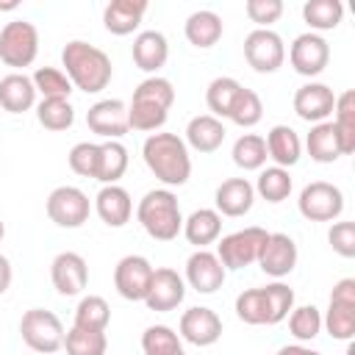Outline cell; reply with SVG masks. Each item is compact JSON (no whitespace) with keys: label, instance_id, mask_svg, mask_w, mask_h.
<instances>
[{"label":"cell","instance_id":"277c9868","mask_svg":"<svg viewBox=\"0 0 355 355\" xmlns=\"http://www.w3.org/2000/svg\"><path fill=\"white\" fill-rule=\"evenodd\" d=\"M136 219L144 227V233L155 241H172L183 230V214L178 194L172 189H150L139 205H136Z\"/></svg>","mask_w":355,"mask_h":355},{"label":"cell","instance_id":"f5cc1de1","mask_svg":"<svg viewBox=\"0 0 355 355\" xmlns=\"http://www.w3.org/2000/svg\"><path fill=\"white\" fill-rule=\"evenodd\" d=\"M17 6H19L17 0H8V3H0V11H14Z\"/></svg>","mask_w":355,"mask_h":355},{"label":"cell","instance_id":"b9f144b4","mask_svg":"<svg viewBox=\"0 0 355 355\" xmlns=\"http://www.w3.org/2000/svg\"><path fill=\"white\" fill-rule=\"evenodd\" d=\"M322 327L336 341H352V336H355V305L327 302V313L322 316Z\"/></svg>","mask_w":355,"mask_h":355},{"label":"cell","instance_id":"9a60e30c","mask_svg":"<svg viewBox=\"0 0 355 355\" xmlns=\"http://www.w3.org/2000/svg\"><path fill=\"white\" fill-rule=\"evenodd\" d=\"M291 105H294V114H297L302 122L319 125V122H327V119L333 116L336 92H333L327 83L308 80V83H302V86L294 92Z\"/></svg>","mask_w":355,"mask_h":355},{"label":"cell","instance_id":"7a4b0ae2","mask_svg":"<svg viewBox=\"0 0 355 355\" xmlns=\"http://www.w3.org/2000/svg\"><path fill=\"white\" fill-rule=\"evenodd\" d=\"M141 158L147 169L155 175V180L164 183V189L183 186L191 178V155L178 133H150L141 144Z\"/></svg>","mask_w":355,"mask_h":355},{"label":"cell","instance_id":"6da1fadb","mask_svg":"<svg viewBox=\"0 0 355 355\" xmlns=\"http://www.w3.org/2000/svg\"><path fill=\"white\" fill-rule=\"evenodd\" d=\"M61 67H64V75L69 78L72 89H80L86 94H100L111 83V75H114V64H111L108 53L83 39H72L64 44Z\"/></svg>","mask_w":355,"mask_h":355},{"label":"cell","instance_id":"d590c367","mask_svg":"<svg viewBox=\"0 0 355 355\" xmlns=\"http://www.w3.org/2000/svg\"><path fill=\"white\" fill-rule=\"evenodd\" d=\"M111 322V305L100 294H86L80 297L75 308V327L80 330H105Z\"/></svg>","mask_w":355,"mask_h":355},{"label":"cell","instance_id":"bcb514c9","mask_svg":"<svg viewBox=\"0 0 355 355\" xmlns=\"http://www.w3.org/2000/svg\"><path fill=\"white\" fill-rule=\"evenodd\" d=\"M97 155H100V144H94V141H78V144L69 150L67 161H69V169H72L75 175H80V178H94V175H97Z\"/></svg>","mask_w":355,"mask_h":355},{"label":"cell","instance_id":"f1b7e54d","mask_svg":"<svg viewBox=\"0 0 355 355\" xmlns=\"http://www.w3.org/2000/svg\"><path fill=\"white\" fill-rule=\"evenodd\" d=\"M333 128L341 144V155H352L355 153V92L347 89L341 94H336V105H333Z\"/></svg>","mask_w":355,"mask_h":355},{"label":"cell","instance_id":"484cf974","mask_svg":"<svg viewBox=\"0 0 355 355\" xmlns=\"http://www.w3.org/2000/svg\"><path fill=\"white\" fill-rule=\"evenodd\" d=\"M183 33L189 39V44H194L197 50H208L214 47L222 33H225V22L216 11L211 8H200V11H191L186 17V25H183Z\"/></svg>","mask_w":355,"mask_h":355},{"label":"cell","instance_id":"836d02e7","mask_svg":"<svg viewBox=\"0 0 355 355\" xmlns=\"http://www.w3.org/2000/svg\"><path fill=\"white\" fill-rule=\"evenodd\" d=\"M239 92H241V83H239L236 78H230V75L214 78V80L208 83V89H205V105H208L211 116L227 119V114H230V108H233Z\"/></svg>","mask_w":355,"mask_h":355},{"label":"cell","instance_id":"c3c4849f","mask_svg":"<svg viewBox=\"0 0 355 355\" xmlns=\"http://www.w3.org/2000/svg\"><path fill=\"white\" fill-rule=\"evenodd\" d=\"M327 241L336 255L355 258V222H333L327 230Z\"/></svg>","mask_w":355,"mask_h":355},{"label":"cell","instance_id":"3957f363","mask_svg":"<svg viewBox=\"0 0 355 355\" xmlns=\"http://www.w3.org/2000/svg\"><path fill=\"white\" fill-rule=\"evenodd\" d=\"M172 103H175V86H172V80H166L161 75L144 78L133 89V97L128 103V125H130V130L158 133L164 128L166 116H169Z\"/></svg>","mask_w":355,"mask_h":355},{"label":"cell","instance_id":"9c48e42d","mask_svg":"<svg viewBox=\"0 0 355 355\" xmlns=\"http://www.w3.org/2000/svg\"><path fill=\"white\" fill-rule=\"evenodd\" d=\"M297 208L308 222H336L344 211V191L336 183L313 180L302 186L297 197Z\"/></svg>","mask_w":355,"mask_h":355},{"label":"cell","instance_id":"52a82bcc","mask_svg":"<svg viewBox=\"0 0 355 355\" xmlns=\"http://www.w3.org/2000/svg\"><path fill=\"white\" fill-rule=\"evenodd\" d=\"M44 211H47V219L58 227H67V230H75V227H83L89 222V214H92V200L83 189L78 186H55L50 194H47V202H44Z\"/></svg>","mask_w":355,"mask_h":355},{"label":"cell","instance_id":"f907efd6","mask_svg":"<svg viewBox=\"0 0 355 355\" xmlns=\"http://www.w3.org/2000/svg\"><path fill=\"white\" fill-rule=\"evenodd\" d=\"M11 280H14V269H11V261H8V258L0 252V297L8 291Z\"/></svg>","mask_w":355,"mask_h":355},{"label":"cell","instance_id":"44dd1931","mask_svg":"<svg viewBox=\"0 0 355 355\" xmlns=\"http://www.w3.org/2000/svg\"><path fill=\"white\" fill-rule=\"evenodd\" d=\"M94 211L97 216L108 225V227H125L133 216V200H130V191L119 183H111V186H103L94 197Z\"/></svg>","mask_w":355,"mask_h":355},{"label":"cell","instance_id":"603a6c76","mask_svg":"<svg viewBox=\"0 0 355 355\" xmlns=\"http://www.w3.org/2000/svg\"><path fill=\"white\" fill-rule=\"evenodd\" d=\"M0 108L8 114H25L36 108V89H33L31 75L8 72L0 78Z\"/></svg>","mask_w":355,"mask_h":355},{"label":"cell","instance_id":"30bf717a","mask_svg":"<svg viewBox=\"0 0 355 355\" xmlns=\"http://www.w3.org/2000/svg\"><path fill=\"white\" fill-rule=\"evenodd\" d=\"M244 58L247 64L261 72V75H269V72H277L286 61V44H283V36L272 28H255L244 36Z\"/></svg>","mask_w":355,"mask_h":355},{"label":"cell","instance_id":"74e56055","mask_svg":"<svg viewBox=\"0 0 355 355\" xmlns=\"http://www.w3.org/2000/svg\"><path fill=\"white\" fill-rule=\"evenodd\" d=\"M288 319V333L297 338V344H308L322 333V311L316 305H294Z\"/></svg>","mask_w":355,"mask_h":355},{"label":"cell","instance_id":"ba28073f","mask_svg":"<svg viewBox=\"0 0 355 355\" xmlns=\"http://www.w3.org/2000/svg\"><path fill=\"white\" fill-rule=\"evenodd\" d=\"M269 230L258 227V225H250V227H241V230H233L227 236L219 239L216 244V258L222 261L225 269H244V266H252L258 261V252L266 241Z\"/></svg>","mask_w":355,"mask_h":355},{"label":"cell","instance_id":"4316f807","mask_svg":"<svg viewBox=\"0 0 355 355\" xmlns=\"http://www.w3.org/2000/svg\"><path fill=\"white\" fill-rule=\"evenodd\" d=\"M147 11V0H111L103 8V25L114 36H128L139 28Z\"/></svg>","mask_w":355,"mask_h":355},{"label":"cell","instance_id":"7bdbcfd3","mask_svg":"<svg viewBox=\"0 0 355 355\" xmlns=\"http://www.w3.org/2000/svg\"><path fill=\"white\" fill-rule=\"evenodd\" d=\"M141 349L144 355H172L183 349V341L169 324H150L141 333Z\"/></svg>","mask_w":355,"mask_h":355},{"label":"cell","instance_id":"4fadbf2b","mask_svg":"<svg viewBox=\"0 0 355 355\" xmlns=\"http://www.w3.org/2000/svg\"><path fill=\"white\" fill-rule=\"evenodd\" d=\"M86 125L103 141H119L130 130V125H128V103H122L116 97L92 103L89 111H86Z\"/></svg>","mask_w":355,"mask_h":355},{"label":"cell","instance_id":"f35d334b","mask_svg":"<svg viewBox=\"0 0 355 355\" xmlns=\"http://www.w3.org/2000/svg\"><path fill=\"white\" fill-rule=\"evenodd\" d=\"M64 349L67 355H105L108 352L105 330H80L72 324L64 333Z\"/></svg>","mask_w":355,"mask_h":355},{"label":"cell","instance_id":"7dc6e473","mask_svg":"<svg viewBox=\"0 0 355 355\" xmlns=\"http://www.w3.org/2000/svg\"><path fill=\"white\" fill-rule=\"evenodd\" d=\"M244 11L250 22H255L258 28H272L283 17V3L280 0H247Z\"/></svg>","mask_w":355,"mask_h":355},{"label":"cell","instance_id":"1f68e13d","mask_svg":"<svg viewBox=\"0 0 355 355\" xmlns=\"http://www.w3.org/2000/svg\"><path fill=\"white\" fill-rule=\"evenodd\" d=\"M252 189H255V194H258L261 200L277 205V202L288 200V194H291V189H294V180H291L288 169L272 164V166L258 169V180L252 183Z\"/></svg>","mask_w":355,"mask_h":355},{"label":"cell","instance_id":"11a10c76","mask_svg":"<svg viewBox=\"0 0 355 355\" xmlns=\"http://www.w3.org/2000/svg\"><path fill=\"white\" fill-rule=\"evenodd\" d=\"M172 355H186V349H180V352H172Z\"/></svg>","mask_w":355,"mask_h":355},{"label":"cell","instance_id":"2e32d148","mask_svg":"<svg viewBox=\"0 0 355 355\" xmlns=\"http://www.w3.org/2000/svg\"><path fill=\"white\" fill-rule=\"evenodd\" d=\"M227 269L222 266V261L216 258V252L211 250H194L186 258V286H191L197 294H214L225 286Z\"/></svg>","mask_w":355,"mask_h":355},{"label":"cell","instance_id":"5b68a950","mask_svg":"<svg viewBox=\"0 0 355 355\" xmlns=\"http://www.w3.org/2000/svg\"><path fill=\"white\" fill-rule=\"evenodd\" d=\"M64 324L61 319L47 308H31L19 319V336L28 349L39 355H53L64 347Z\"/></svg>","mask_w":355,"mask_h":355},{"label":"cell","instance_id":"60d3db41","mask_svg":"<svg viewBox=\"0 0 355 355\" xmlns=\"http://www.w3.org/2000/svg\"><path fill=\"white\" fill-rule=\"evenodd\" d=\"M266 297V324H280L294 308V288L286 286L283 280H275L269 286H261Z\"/></svg>","mask_w":355,"mask_h":355},{"label":"cell","instance_id":"83f0119b","mask_svg":"<svg viewBox=\"0 0 355 355\" xmlns=\"http://www.w3.org/2000/svg\"><path fill=\"white\" fill-rule=\"evenodd\" d=\"M180 233L197 250H208V244L219 241V236H222V216L214 208H197L183 219Z\"/></svg>","mask_w":355,"mask_h":355},{"label":"cell","instance_id":"7402d4cb","mask_svg":"<svg viewBox=\"0 0 355 355\" xmlns=\"http://www.w3.org/2000/svg\"><path fill=\"white\" fill-rule=\"evenodd\" d=\"M130 55H133V64L147 72V75H158V69L166 64L169 58V42L161 31H141L136 33L133 39V47H130Z\"/></svg>","mask_w":355,"mask_h":355},{"label":"cell","instance_id":"f546056e","mask_svg":"<svg viewBox=\"0 0 355 355\" xmlns=\"http://www.w3.org/2000/svg\"><path fill=\"white\" fill-rule=\"evenodd\" d=\"M305 150L316 164H333L341 158V144H338V136H336V128L330 119L311 125V130L305 136Z\"/></svg>","mask_w":355,"mask_h":355},{"label":"cell","instance_id":"ffe728a7","mask_svg":"<svg viewBox=\"0 0 355 355\" xmlns=\"http://www.w3.org/2000/svg\"><path fill=\"white\" fill-rule=\"evenodd\" d=\"M214 202H216V214L219 216H230L239 219L244 214H250L252 202H255V189L247 178H227L216 186L214 191Z\"/></svg>","mask_w":355,"mask_h":355},{"label":"cell","instance_id":"e575fe53","mask_svg":"<svg viewBox=\"0 0 355 355\" xmlns=\"http://www.w3.org/2000/svg\"><path fill=\"white\" fill-rule=\"evenodd\" d=\"M230 155H233V164L239 166V169H244V172H258V169H263L266 166V141H263V136H258V133H241L236 141H233V150H230Z\"/></svg>","mask_w":355,"mask_h":355},{"label":"cell","instance_id":"ab89813d","mask_svg":"<svg viewBox=\"0 0 355 355\" xmlns=\"http://www.w3.org/2000/svg\"><path fill=\"white\" fill-rule=\"evenodd\" d=\"M36 119L44 130L61 133L69 130L75 122V108L69 100H39L36 103Z\"/></svg>","mask_w":355,"mask_h":355},{"label":"cell","instance_id":"4dcf8cb0","mask_svg":"<svg viewBox=\"0 0 355 355\" xmlns=\"http://www.w3.org/2000/svg\"><path fill=\"white\" fill-rule=\"evenodd\" d=\"M128 147L122 141H100V155H97V175L94 180H100L103 186L119 183V178L128 172Z\"/></svg>","mask_w":355,"mask_h":355},{"label":"cell","instance_id":"d6986e66","mask_svg":"<svg viewBox=\"0 0 355 355\" xmlns=\"http://www.w3.org/2000/svg\"><path fill=\"white\" fill-rule=\"evenodd\" d=\"M183 300H186V280H183V275H178V269L158 266L153 272V280H150L144 305L150 311L166 313V311H175Z\"/></svg>","mask_w":355,"mask_h":355},{"label":"cell","instance_id":"d6a6232c","mask_svg":"<svg viewBox=\"0 0 355 355\" xmlns=\"http://www.w3.org/2000/svg\"><path fill=\"white\" fill-rule=\"evenodd\" d=\"M302 19L311 33L333 31L344 19V3L341 0H308L302 6Z\"/></svg>","mask_w":355,"mask_h":355},{"label":"cell","instance_id":"5bb4252c","mask_svg":"<svg viewBox=\"0 0 355 355\" xmlns=\"http://www.w3.org/2000/svg\"><path fill=\"white\" fill-rule=\"evenodd\" d=\"M297 258H300V250H297V241L288 233H269L255 263L261 266L263 275H269L275 280H283L286 275L294 272Z\"/></svg>","mask_w":355,"mask_h":355},{"label":"cell","instance_id":"681fc988","mask_svg":"<svg viewBox=\"0 0 355 355\" xmlns=\"http://www.w3.org/2000/svg\"><path fill=\"white\" fill-rule=\"evenodd\" d=\"M330 302L355 305V277H341L330 291Z\"/></svg>","mask_w":355,"mask_h":355},{"label":"cell","instance_id":"f6af8a7d","mask_svg":"<svg viewBox=\"0 0 355 355\" xmlns=\"http://www.w3.org/2000/svg\"><path fill=\"white\" fill-rule=\"evenodd\" d=\"M236 316L244 324H266V297L263 288H244L236 297Z\"/></svg>","mask_w":355,"mask_h":355},{"label":"cell","instance_id":"816d5d0a","mask_svg":"<svg viewBox=\"0 0 355 355\" xmlns=\"http://www.w3.org/2000/svg\"><path fill=\"white\" fill-rule=\"evenodd\" d=\"M275 355H322V352L313 349V347H308V344H286Z\"/></svg>","mask_w":355,"mask_h":355},{"label":"cell","instance_id":"8fae6325","mask_svg":"<svg viewBox=\"0 0 355 355\" xmlns=\"http://www.w3.org/2000/svg\"><path fill=\"white\" fill-rule=\"evenodd\" d=\"M155 266L144 255H125L114 266V288L128 302H144Z\"/></svg>","mask_w":355,"mask_h":355},{"label":"cell","instance_id":"ee69618b","mask_svg":"<svg viewBox=\"0 0 355 355\" xmlns=\"http://www.w3.org/2000/svg\"><path fill=\"white\" fill-rule=\"evenodd\" d=\"M261 116H263V103H261L258 92L241 86V92H239V97H236V103H233L227 119H230L233 125H239V128H252V125L261 122Z\"/></svg>","mask_w":355,"mask_h":355},{"label":"cell","instance_id":"db71d44e","mask_svg":"<svg viewBox=\"0 0 355 355\" xmlns=\"http://www.w3.org/2000/svg\"><path fill=\"white\" fill-rule=\"evenodd\" d=\"M3 236H6V222L0 219V241H3Z\"/></svg>","mask_w":355,"mask_h":355},{"label":"cell","instance_id":"e0dca14e","mask_svg":"<svg viewBox=\"0 0 355 355\" xmlns=\"http://www.w3.org/2000/svg\"><path fill=\"white\" fill-rule=\"evenodd\" d=\"M50 280H53V288L61 294V297H78L83 294V288L89 286V263L80 252H72V250H64L53 258L50 263Z\"/></svg>","mask_w":355,"mask_h":355},{"label":"cell","instance_id":"7c38bea8","mask_svg":"<svg viewBox=\"0 0 355 355\" xmlns=\"http://www.w3.org/2000/svg\"><path fill=\"white\" fill-rule=\"evenodd\" d=\"M288 64L302 78L322 75L324 67L330 64V44H327V39L322 33H311V31L294 36V42L288 47Z\"/></svg>","mask_w":355,"mask_h":355},{"label":"cell","instance_id":"d4e9b609","mask_svg":"<svg viewBox=\"0 0 355 355\" xmlns=\"http://www.w3.org/2000/svg\"><path fill=\"white\" fill-rule=\"evenodd\" d=\"M263 141H266V155L275 161V166L291 169L302 155V139L291 125H272Z\"/></svg>","mask_w":355,"mask_h":355},{"label":"cell","instance_id":"cb8c5ba5","mask_svg":"<svg viewBox=\"0 0 355 355\" xmlns=\"http://www.w3.org/2000/svg\"><path fill=\"white\" fill-rule=\"evenodd\" d=\"M227 130L222 125V119L211 116V114H197L189 119L186 125V147L197 150V153H216L225 141Z\"/></svg>","mask_w":355,"mask_h":355},{"label":"cell","instance_id":"8d00e7d4","mask_svg":"<svg viewBox=\"0 0 355 355\" xmlns=\"http://www.w3.org/2000/svg\"><path fill=\"white\" fill-rule=\"evenodd\" d=\"M31 80H33L36 94H42V100H69L72 94V83L58 67H39L31 75Z\"/></svg>","mask_w":355,"mask_h":355},{"label":"cell","instance_id":"ac0fdd59","mask_svg":"<svg viewBox=\"0 0 355 355\" xmlns=\"http://www.w3.org/2000/svg\"><path fill=\"white\" fill-rule=\"evenodd\" d=\"M178 336H180V341H189L194 347H211L222 338V319L216 311H211L205 305H194L180 313Z\"/></svg>","mask_w":355,"mask_h":355},{"label":"cell","instance_id":"8992f818","mask_svg":"<svg viewBox=\"0 0 355 355\" xmlns=\"http://www.w3.org/2000/svg\"><path fill=\"white\" fill-rule=\"evenodd\" d=\"M39 55V31L28 19H11L0 31V61L14 72L31 67Z\"/></svg>","mask_w":355,"mask_h":355}]
</instances>
